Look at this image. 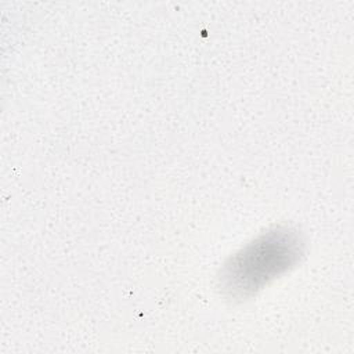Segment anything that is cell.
Instances as JSON below:
<instances>
[{
    "label": "cell",
    "instance_id": "1",
    "mask_svg": "<svg viewBox=\"0 0 354 354\" xmlns=\"http://www.w3.org/2000/svg\"><path fill=\"white\" fill-rule=\"evenodd\" d=\"M300 254L301 242L297 234L288 228H275L231 257L221 272V288L232 297L250 296L292 267Z\"/></svg>",
    "mask_w": 354,
    "mask_h": 354
}]
</instances>
